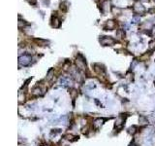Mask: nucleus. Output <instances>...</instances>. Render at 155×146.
Segmentation results:
<instances>
[{"label":"nucleus","instance_id":"f03ea898","mask_svg":"<svg viewBox=\"0 0 155 146\" xmlns=\"http://www.w3.org/2000/svg\"><path fill=\"white\" fill-rule=\"evenodd\" d=\"M135 8L136 9H138V10H141V11H145V8L141 6V4H136V6H135Z\"/></svg>","mask_w":155,"mask_h":146},{"label":"nucleus","instance_id":"f257e3e1","mask_svg":"<svg viewBox=\"0 0 155 146\" xmlns=\"http://www.w3.org/2000/svg\"><path fill=\"white\" fill-rule=\"evenodd\" d=\"M30 61H31V58L29 57V56H23L22 58H20V62L22 63L23 65H27Z\"/></svg>","mask_w":155,"mask_h":146}]
</instances>
